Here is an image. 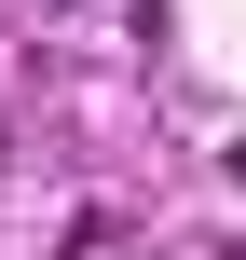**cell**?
Wrapping results in <instances>:
<instances>
[{
    "mask_svg": "<svg viewBox=\"0 0 246 260\" xmlns=\"http://www.w3.org/2000/svg\"><path fill=\"white\" fill-rule=\"evenodd\" d=\"M233 178H246V137H233Z\"/></svg>",
    "mask_w": 246,
    "mask_h": 260,
    "instance_id": "obj_1",
    "label": "cell"
},
{
    "mask_svg": "<svg viewBox=\"0 0 246 260\" xmlns=\"http://www.w3.org/2000/svg\"><path fill=\"white\" fill-rule=\"evenodd\" d=\"M0 151H14V123H0Z\"/></svg>",
    "mask_w": 246,
    "mask_h": 260,
    "instance_id": "obj_2",
    "label": "cell"
}]
</instances>
